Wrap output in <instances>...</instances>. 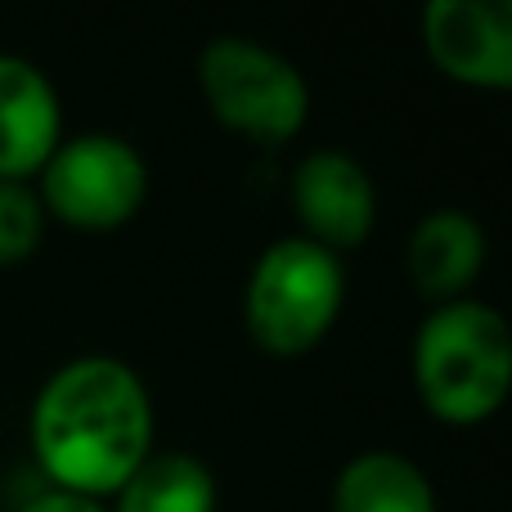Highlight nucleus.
I'll return each instance as SVG.
<instances>
[{
    "instance_id": "8",
    "label": "nucleus",
    "mask_w": 512,
    "mask_h": 512,
    "mask_svg": "<svg viewBox=\"0 0 512 512\" xmlns=\"http://www.w3.org/2000/svg\"><path fill=\"white\" fill-rule=\"evenodd\" d=\"M63 140L59 90L36 63L0 54V180H27Z\"/></svg>"
},
{
    "instance_id": "13",
    "label": "nucleus",
    "mask_w": 512,
    "mask_h": 512,
    "mask_svg": "<svg viewBox=\"0 0 512 512\" xmlns=\"http://www.w3.org/2000/svg\"><path fill=\"white\" fill-rule=\"evenodd\" d=\"M14 512H108V504L90 495H72V490H41V495L23 499Z\"/></svg>"
},
{
    "instance_id": "6",
    "label": "nucleus",
    "mask_w": 512,
    "mask_h": 512,
    "mask_svg": "<svg viewBox=\"0 0 512 512\" xmlns=\"http://www.w3.org/2000/svg\"><path fill=\"white\" fill-rule=\"evenodd\" d=\"M292 212L301 216V239L319 243L328 252L355 248L369 239L378 221V194L373 176L342 149H315L297 162L288 180Z\"/></svg>"
},
{
    "instance_id": "3",
    "label": "nucleus",
    "mask_w": 512,
    "mask_h": 512,
    "mask_svg": "<svg viewBox=\"0 0 512 512\" xmlns=\"http://www.w3.org/2000/svg\"><path fill=\"white\" fill-rule=\"evenodd\" d=\"M346 297L342 256L288 234L252 261L243 288V324L274 355H301L333 328Z\"/></svg>"
},
{
    "instance_id": "5",
    "label": "nucleus",
    "mask_w": 512,
    "mask_h": 512,
    "mask_svg": "<svg viewBox=\"0 0 512 512\" xmlns=\"http://www.w3.org/2000/svg\"><path fill=\"white\" fill-rule=\"evenodd\" d=\"M41 176V207L72 230H117L140 212L149 167L140 149L113 131H81L54 144Z\"/></svg>"
},
{
    "instance_id": "10",
    "label": "nucleus",
    "mask_w": 512,
    "mask_h": 512,
    "mask_svg": "<svg viewBox=\"0 0 512 512\" xmlns=\"http://www.w3.org/2000/svg\"><path fill=\"white\" fill-rule=\"evenodd\" d=\"M333 512H441L427 472L409 454L364 450L333 481Z\"/></svg>"
},
{
    "instance_id": "4",
    "label": "nucleus",
    "mask_w": 512,
    "mask_h": 512,
    "mask_svg": "<svg viewBox=\"0 0 512 512\" xmlns=\"http://www.w3.org/2000/svg\"><path fill=\"white\" fill-rule=\"evenodd\" d=\"M207 108L216 122L256 144H283L306 126L310 90L297 63L252 36H216L198 59Z\"/></svg>"
},
{
    "instance_id": "1",
    "label": "nucleus",
    "mask_w": 512,
    "mask_h": 512,
    "mask_svg": "<svg viewBox=\"0 0 512 512\" xmlns=\"http://www.w3.org/2000/svg\"><path fill=\"white\" fill-rule=\"evenodd\" d=\"M27 441L54 490L104 499L153 454V400L126 360L77 355L41 382Z\"/></svg>"
},
{
    "instance_id": "12",
    "label": "nucleus",
    "mask_w": 512,
    "mask_h": 512,
    "mask_svg": "<svg viewBox=\"0 0 512 512\" xmlns=\"http://www.w3.org/2000/svg\"><path fill=\"white\" fill-rule=\"evenodd\" d=\"M45 234V207L27 180H0V265H18Z\"/></svg>"
},
{
    "instance_id": "2",
    "label": "nucleus",
    "mask_w": 512,
    "mask_h": 512,
    "mask_svg": "<svg viewBox=\"0 0 512 512\" xmlns=\"http://www.w3.org/2000/svg\"><path fill=\"white\" fill-rule=\"evenodd\" d=\"M512 333L490 301L454 297L427 310L414 333V387L445 423H481L508 396Z\"/></svg>"
},
{
    "instance_id": "7",
    "label": "nucleus",
    "mask_w": 512,
    "mask_h": 512,
    "mask_svg": "<svg viewBox=\"0 0 512 512\" xmlns=\"http://www.w3.org/2000/svg\"><path fill=\"white\" fill-rule=\"evenodd\" d=\"M423 45L436 68L463 86H512L508 0H427Z\"/></svg>"
},
{
    "instance_id": "11",
    "label": "nucleus",
    "mask_w": 512,
    "mask_h": 512,
    "mask_svg": "<svg viewBox=\"0 0 512 512\" xmlns=\"http://www.w3.org/2000/svg\"><path fill=\"white\" fill-rule=\"evenodd\" d=\"M108 512H216V477L198 454H149L122 486Z\"/></svg>"
},
{
    "instance_id": "9",
    "label": "nucleus",
    "mask_w": 512,
    "mask_h": 512,
    "mask_svg": "<svg viewBox=\"0 0 512 512\" xmlns=\"http://www.w3.org/2000/svg\"><path fill=\"white\" fill-rule=\"evenodd\" d=\"M481 265H486V230L463 207H436L409 234L405 270L418 283V292L436 297V306L463 297Z\"/></svg>"
}]
</instances>
